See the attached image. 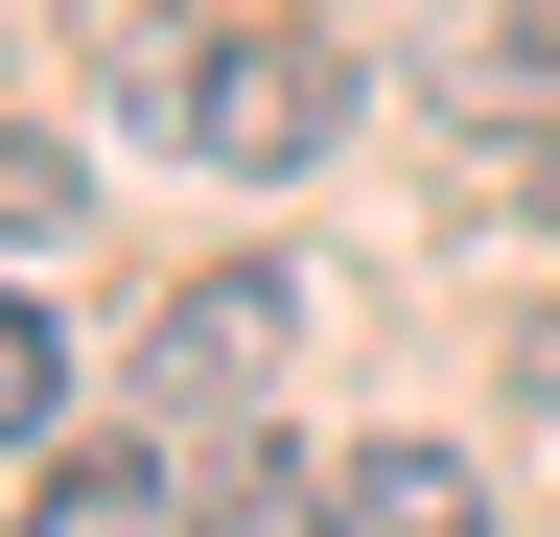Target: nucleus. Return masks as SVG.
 <instances>
[{"label": "nucleus", "mask_w": 560, "mask_h": 537, "mask_svg": "<svg viewBox=\"0 0 560 537\" xmlns=\"http://www.w3.org/2000/svg\"><path fill=\"white\" fill-rule=\"evenodd\" d=\"M24 537H187V491H164V444H94V467L24 491Z\"/></svg>", "instance_id": "20e7f679"}, {"label": "nucleus", "mask_w": 560, "mask_h": 537, "mask_svg": "<svg viewBox=\"0 0 560 537\" xmlns=\"http://www.w3.org/2000/svg\"><path fill=\"white\" fill-rule=\"evenodd\" d=\"M210 537H350V514H327V491H304V467H280V444H257V467H234V491H210Z\"/></svg>", "instance_id": "0eeeda50"}, {"label": "nucleus", "mask_w": 560, "mask_h": 537, "mask_svg": "<svg viewBox=\"0 0 560 537\" xmlns=\"http://www.w3.org/2000/svg\"><path fill=\"white\" fill-rule=\"evenodd\" d=\"M70 211H94V164H70L47 117H0V234H70Z\"/></svg>", "instance_id": "39448f33"}, {"label": "nucleus", "mask_w": 560, "mask_h": 537, "mask_svg": "<svg viewBox=\"0 0 560 537\" xmlns=\"http://www.w3.org/2000/svg\"><path fill=\"white\" fill-rule=\"evenodd\" d=\"M327 514H350V537H490V467H467V444H350Z\"/></svg>", "instance_id": "7ed1b4c3"}, {"label": "nucleus", "mask_w": 560, "mask_h": 537, "mask_svg": "<svg viewBox=\"0 0 560 537\" xmlns=\"http://www.w3.org/2000/svg\"><path fill=\"white\" fill-rule=\"evenodd\" d=\"M47 397H70V327H47L24 281H0V444H47Z\"/></svg>", "instance_id": "423d86ee"}, {"label": "nucleus", "mask_w": 560, "mask_h": 537, "mask_svg": "<svg viewBox=\"0 0 560 537\" xmlns=\"http://www.w3.org/2000/svg\"><path fill=\"white\" fill-rule=\"evenodd\" d=\"M280 351H304V281H280V257H210V281L164 304V351H140V374L210 421V397H280Z\"/></svg>", "instance_id": "f03ea898"}, {"label": "nucleus", "mask_w": 560, "mask_h": 537, "mask_svg": "<svg viewBox=\"0 0 560 537\" xmlns=\"http://www.w3.org/2000/svg\"><path fill=\"white\" fill-rule=\"evenodd\" d=\"M117 94H140V141L257 164V187L350 141V47H327V24H140V47H117Z\"/></svg>", "instance_id": "f257e3e1"}]
</instances>
